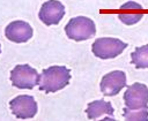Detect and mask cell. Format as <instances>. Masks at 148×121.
<instances>
[{
	"label": "cell",
	"mask_w": 148,
	"mask_h": 121,
	"mask_svg": "<svg viewBox=\"0 0 148 121\" xmlns=\"http://www.w3.org/2000/svg\"><path fill=\"white\" fill-rule=\"evenodd\" d=\"M71 80V70L65 66H51L43 69L39 75L38 86L40 91L46 93L57 92L68 85Z\"/></svg>",
	"instance_id": "6da1fadb"
},
{
	"label": "cell",
	"mask_w": 148,
	"mask_h": 121,
	"mask_svg": "<svg viewBox=\"0 0 148 121\" xmlns=\"http://www.w3.org/2000/svg\"><path fill=\"white\" fill-rule=\"evenodd\" d=\"M65 32L69 39L82 41L95 36L96 27L91 18L86 16H76L68 21L65 27Z\"/></svg>",
	"instance_id": "7a4b0ae2"
},
{
	"label": "cell",
	"mask_w": 148,
	"mask_h": 121,
	"mask_svg": "<svg viewBox=\"0 0 148 121\" xmlns=\"http://www.w3.org/2000/svg\"><path fill=\"white\" fill-rule=\"evenodd\" d=\"M127 47V44L118 38H97L92 45L91 51L95 56L99 59H113L118 56Z\"/></svg>",
	"instance_id": "3957f363"
},
{
	"label": "cell",
	"mask_w": 148,
	"mask_h": 121,
	"mask_svg": "<svg viewBox=\"0 0 148 121\" xmlns=\"http://www.w3.org/2000/svg\"><path fill=\"white\" fill-rule=\"evenodd\" d=\"M39 74L29 65H17L10 71L12 84L17 89H32L38 84Z\"/></svg>",
	"instance_id": "277c9868"
},
{
	"label": "cell",
	"mask_w": 148,
	"mask_h": 121,
	"mask_svg": "<svg viewBox=\"0 0 148 121\" xmlns=\"http://www.w3.org/2000/svg\"><path fill=\"white\" fill-rule=\"evenodd\" d=\"M124 103L130 109L148 108V88L142 83L128 85L124 93Z\"/></svg>",
	"instance_id": "5b68a950"
},
{
	"label": "cell",
	"mask_w": 148,
	"mask_h": 121,
	"mask_svg": "<svg viewBox=\"0 0 148 121\" xmlns=\"http://www.w3.org/2000/svg\"><path fill=\"white\" fill-rule=\"evenodd\" d=\"M9 108L17 119H31L37 113V103L32 96L21 94L9 101Z\"/></svg>",
	"instance_id": "8992f818"
},
{
	"label": "cell",
	"mask_w": 148,
	"mask_h": 121,
	"mask_svg": "<svg viewBox=\"0 0 148 121\" xmlns=\"http://www.w3.org/2000/svg\"><path fill=\"white\" fill-rule=\"evenodd\" d=\"M65 15V6L58 0H47L45 1L38 13L39 20L45 25H56L58 24Z\"/></svg>",
	"instance_id": "52a82bcc"
},
{
	"label": "cell",
	"mask_w": 148,
	"mask_h": 121,
	"mask_svg": "<svg viewBox=\"0 0 148 121\" xmlns=\"http://www.w3.org/2000/svg\"><path fill=\"white\" fill-rule=\"evenodd\" d=\"M124 86H126V74L121 70L110 71L101 80V91L104 96H116Z\"/></svg>",
	"instance_id": "ba28073f"
},
{
	"label": "cell",
	"mask_w": 148,
	"mask_h": 121,
	"mask_svg": "<svg viewBox=\"0 0 148 121\" xmlns=\"http://www.w3.org/2000/svg\"><path fill=\"white\" fill-rule=\"evenodd\" d=\"M34 35V30L28 22L13 21L5 29V36L8 40L14 43H25Z\"/></svg>",
	"instance_id": "9c48e42d"
},
{
	"label": "cell",
	"mask_w": 148,
	"mask_h": 121,
	"mask_svg": "<svg viewBox=\"0 0 148 121\" xmlns=\"http://www.w3.org/2000/svg\"><path fill=\"white\" fill-rule=\"evenodd\" d=\"M143 7L140 3L135 1H128L120 6L118 17L124 24L132 25L138 23L143 17Z\"/></svg>",
	"instance_id": "30bf717a"
},
{
	"label": "cell",
	"mask_w": 148,
	"mask_h": 121,
	"mask_svg": "<svg viewBox=\"0 0 148 121\" xmlns=\"http://www.w3.org/2000/svg\"><path fill=\"white\" fill-rule=\"evenodd\" d=\"M113 111L114 109H113L111 103L105 101L103 99H99V100H95V101L89 103L88 107L86 109V113L88 115V119L95 120V119H99L104 115L113 118Z\"/></svg>",
	"instance_id": "8fae6325"
},
{
	"label": "cell",
	"mask_w": 148,
	"mask_h": 121,
	"mask_svg": "<svg viewBox=\"0 0 148 121\" xmlns=\"http://www.w3.org/2000/svg\"><path fill=\"white\" fill-rule=\"evenodd\" d=\"M131 61L135 68H148V45L135 47L134 52L131 54Z\"/></svg>",
	"instance_id": "7c38bea8"
},
{
	"label": "cell",
	"mask_w": 148,
	"mask_h": 121,
	"mask_svg": "<svg viewBox=\"0 0 148 121\" xmlns=\"http://www.w3.org/2000/svg\"><path fill=\"white\" fill-rule=\"evenodd\" d=\"M124 118L126 120H148V108H139V109H130L127 107L124 108Z\"/></svg>",
	"instance_id": "4fadbf2b"
},
{
	"label": "cell",
	"mask_w": 148,
	"mask_h": 121,
	"mask_svg": "<svg viewBox=\"0 0 148 121\" xmlns=\"http://www.w3.org/2000/svg\"><path fill=\"white\" fill-rule=\"evenodd\" d=\"M0 53H1V45H0Z\"/></svg>",
	"instance_id": "5bb4252c"
}]
</instances>
